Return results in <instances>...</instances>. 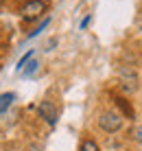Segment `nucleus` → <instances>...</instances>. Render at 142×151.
I'll use <instances>...</instances> for the list:
<instances>
[{
	"label": "nucleus",
	"mask_w": 142,
	"mask_h": 151,
	"mask_svg": "<svg viewBox=\"0 0 142 151\" xmlns=\"http://www.w3.org/2000/svg\"><path fill=\"white\" fill-rule=\"evenodd\" d=\"M90 20H92V15H85V18H83V22H81V29H85L87 24H90Z\"/></svg>",
	"instance_id": "9d476101"
},
{
	"label": "nucleus",
	"mask_w": 142,
	"mask_h": 151,
	"mask_svg": "<svg viewBox=\"0 0 142 151\" xmlns=\"http://www.w3.org/2000/svg\"><path fill=\"white\" fill-rule=\"evenodd\" d=\"M37 66H39V64H37V61H31V64H29V68H26V70H24V75H33V72H35V70H37Z\"/></svg>",
	"instance_id": "1a4fd4ad"
},
{
	"label": "nucleus",
	"mask_w": 142,
	"mask_h": 151,
	"mask_svg": "<svg viewBox=\"0 0 142 151\" xmlns=\"http://www.w3.org/2000/svg\"><path fill=\"white\" fill-rule=\"evenodd\" d=\"M79 151H101V147H98L92 138H85V140L81 142V147H79Z\"/></svg>",
	"instance_id": "39448f33"
},
{
	"label": "nucleus",
	"mask_w": 142,
	"mask_h": 151,
	"mask_svg": "<svg viewBox=\"0 0 142 151\" xmlns=\"http://www.w3.org/2000/svg\"><path fill=\"white\" fill-rule=\"evenodd\" d=\"M46 24H48V20H44V22H42V24H39V27L35 29V31H31V33H29V37H35V35L39 33V31H44V29H46Z\"/></svg>",
	"instance_id": "6e6552de"
},
{
	"label": "nucleus",
	"mask_w": 142,
	"mask_h": 151,
	"mask_svg": "<svg viewBox=\"0 0 142 151\" xmlns=\"http://www.w3.org/2000/svg\"><path fill=\"white\" fill-rule=\"evenodd\" d=\"M13 101H15V94H13V92H4V94H0V112H4Z\"/></svg>",
	"instance_id": "20e7f679"
},
{
	"label": "nucleus",
	"mask_w": 142,
	"mask_h": 151,
	"mask_svg": "<svg viewBox=\"0 0 142 151\" xmlns=\"http://www.w3.org/2000/svg\"><path fill=\"white\" fill-rule=\"evenodd\" d=\"M39 116L46 118V123H48V125H55L57 123V110L52 107V103H48V101L39 103Z\"/></svg>",
	"instance_id": "7ed1b4c3"
},
{
	"label": "nucleus",
	"mask_w": 142,
	"mask_h": 151,
	"mask_svg": "<svg viewBox=\"0 0 142 151\" xmlns=\"http://www.w3.org/2000/svg\"><path fill=\"white\" fill-rule=\"evenodd\" d=\"M31 57H33V50H29V53H26V55L22 57V59H20V61H18V70H20V72H22V70H24V66H26V61H29V59H31Z\"/></svg>",
	"instance_id": "0eeeda50"
},
{
	"label": "nucleus",
	"mask_w": 142,
	"mask_h": 151,
	"mask_svg": "<svg viewBox=\"0 0 142 151\" xmlns=\"http://www.w3.org/2000/svg\"><path fill=\"white\" fill-rule=\"evenodd\" d=\"M2 2H4V0H0V4H2Z\"/></svg>",
	"instance_id": "9b49d317"
},
{
	"label": "nucleus",
	"mask_w": 142,
	"mask_h": 151,
	"mask_svg": "<svg viewBox=\"0 0 142 151\" xmlns=\"http://www.w3.org/2000/svg\"><path fill=\"white\" fill-rule=\"evenodd\" d=\"M131 138H133L136 142H140V145H142V123L133 127V132H131Z\"/></svg>",
	"instance_id": "423d86ee"
},
{
	"label": "nucleus",
	"mask_w": 142,
	"mask_h": 151,
	"mask_svg": "<svg viewBox=\"0 0 142 151\" xmlns=\"http://www.w3.org/2000/svg\"><path fill=\"white\" fill-rule=\"evenodd\" d=\"M46 9H48V4L44 0H26L22 7H20V15L24 20H35L42 13H46Z\"/></svg>",
	"instance_id": "f03ea898"
},
{
	"label": "nucleus",
	"mask_w": 142,
	"mask_h": 151,
	"mask_svg": "<svg viewBox=\"0 0 142 151\" xmlns=\"http://www.w3.org/2000/svg\"><path fill=\"white\" fill-rule=\"evenodd\" d=\"M123 114L116 112V110H107V112H103L101 116H98V127L103 129V132H109V134H114V132H118L120 127H123Z\"/></svg>",
	"instance_id": "f257e3e1"
}]
</instances>
